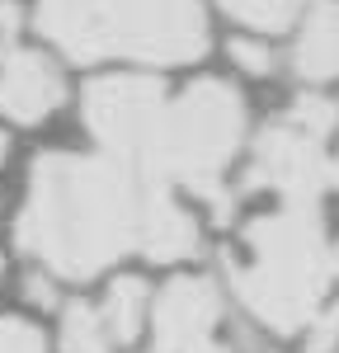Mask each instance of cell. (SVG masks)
<instances>
[{"label": "cell", "mask_w": 339, "mask_h": 353, "mask_svg": "<svg viewBox=\"0 0 339 353\" xmlns=\"http://www.w3.org/2000/svg\"><path fill=\"white\" fill-rule=\"evenodd\" d=\"M245 184H250V189L278 193L282 203L316 208L320 193L330 189V151H325V137L297 128L292 118L264 128L259 141H254Z\"/></svg>", "instance_id": "6"}, {"label": "cell", "mask_w": 339, "mask_h": 353, "mask_svg": "<svg viewBox=\"0 0 339 353\" xmlns=\"http://www.w3.org/2000/svg\"><path fill=\"white\" fill-rule=\"evenodd\" d=\"M335 339H339V288L325 297V306L316 311V321L307 325V349L325 353V349H335Z\"/></svg>", "instance_id": "15"}, {"label": "cell", "mask_w": 339, "mask_h": 353, "mask_svg": "<svg viewBox=\"0 0 339 353\" xmlns=\"http://www.w3.org/2000/svg\"><path fill=\"white\" fill-rule=\"evenodd\" d=\"M198 250V226L194 217L174 203V193L161 189L151 198V212H146V236H141V254L156 259V264H174V259H189Z\"/></svg>", "instance_id": "9"}, {"label": "cell", "mask_w": 339, "mask_h": 353, "mask_svg": "<svg viewBox=\"0 0 339 353\" xmlns=\"http://www.w3.org/2000/svg\"><path fill=\"white\" fill-rule=\"evenodd\" d=\"M307 5L311 0H222V10L231 14V19L259 28V33H278V28H287Z\"/></svg>", "instance_id": "13"}, {"label": "cell", "mask_w": 339, "mask_h": 353, "mask_svg": "<svg viewBox=\"0 0 339 353\" xmlns=\"http://www.w3.org/2000/svg\"><path fill=\"white\" fill-rule=\"evenodd\" d=\"M161 113H165V90L146 76H113L85 90V123L94 141L104 146V156H118L137 170L146 165Z\"/></svg>", "instance_id": "5"}, {"label": "cell", "mask_w": 339, "mask_h": 353, "mask_svg": "<svg viewBox=\"0 0 339 353\" xmlns=\"http://www.w3.org/2000/svg\"><path fill=\"white\" fill-rule=\"evenodd\" d=\"M292 71L302 81H335L339 76V0L316 5V14L307 19L302 38H297Z\"/></svg>", "instance_id": "10"}, {"label": "cell", "mask_w": 339, "mask_h": 353, "mask_svg": "<svg viewBox=\"0 0 339 353\" xmlns=\"http://www.w3.org/2000/svg\"><path fill=\"white\" fill-rule=\"evenodd\" d=\"M236 297L274 334H302L325 297L339 288L320 208L282 203L278 212L245 226L240 250L226 254Z\"/></svg>", "instance_id": "2"}, {"label": "cell", "mask_w": 339, "mask_h": 353, "mask_svg": "<svg viewBox=\"0 0 339 353\" xmlns=\"http://www.w3.org/2000/svg\"><path fill=\"white\" fill-rule=\"evenodd\" d=\"M330 264H335V278H339V241L330 245Z\"/></svg>", "instance_id": "21"}, {"label": "cell", "mask_w": 339, "mask_h": 353, "mask_svg": "<svg viewBox=\"0 0 339 353\" xmlns=\"http://www.w3.org/2000/svg\"><path fill=\"white\" fill-rule=\"evenodd\" d=\"M330 184H339V151L330 156Z\"/></svg>", "instance_id": "20"}, {"label": "cell", "mask_w": 339, "mask_h": 353, "mask_svg": "<svg viewBox=\"0 0 339 353\" xmlns=\"http://www.w3.org/2000/svg\"><path fill=\"white\" fill-rule=\"evenodd\" d=\"M287 118H292L297 128L316 132V137H330V128L339 123V109H335V99H325V94H302Z\"/></svg>", "instance_id": "14"}, {"label": "cell", "mask_w": 339, "mask_h": 353, "mask_svg": "<svg viewBox=\"0 0 339 353\" xmlns=\"http://www.w3.org/2000/svg\"><path fill=\"white\" fill-rule=\"evenodd\" d=\"M0 353H43V334L28 321H0Z\"/></svg>", "instance_id": "16"}, {"label": "cell", "mask_w": 339, "mask_h": 353, "mask_svg": "<svg viewBox=\"0 0 339 353\" xmlns=\"http://www.w3.org/2000/svg\"><path fill=\"white\" fill-rule=\"evenodd\" d=\"M146 316L156 321L161 353H231V344L217 339L222 297L207 278H174Z\"/></svg>", "instance_id": "7"}, {"label": "cell", "mask_w": 339, "mask_h": 353, "mask_svg": "<svg viewBox=\"0 0 339 353\" xmlns=\"http://www.w3.org/2000/svg\"><path fill=\"white\" fill-rule=\"evenodd\" d=\"M0 156H5V137H0Z\"/></svg>", "instance_id": "22"}, {"label": "cell", "mask_w": 339, "mask_h": 353, "mask_svg": "<svg viewBox=\"0 0 339 353\" xmlns=\"http://www.w3.org/2000/svg\"><path fill=\"white\" fill-rule=\"evenodd\" d=\"M113 339L104 321H99V306H66V316H61V353H109Z\"/></svg>", "instance_id": "12"}, {"label": "cell", "mask_w": 339, "mask_h": 353, "mask_svg": "<svg viewBox=\"0 0 339 353\" xmlns=\"http://www.w3.org/2000/svg\"><path fill=\"white\" fill-rule=\"evenodd\" d=\"M231 61H236L240 71H250V76H269V71H274V52H269L264 43H250V38L231 43Z\"/></svg>", "instance_id": "17"}, {"label": "cell", "mask_w": 339, "mask_h": 353, "mask_svg": "<svg viewBox=\"0 0 339 353\" xmlns=\"http://www.w3.org/2000/svg\"><path fill=\"white\" fill-rule=\"evenodd\" d=\"M245 132V104L226 81H198L179 99H165L156 141L146 151L141 174L161 179V184H184L198 198L212 203L217 221L236 212L231 193L222 189L226 161L236 156Z\"/></svg>", "instance_id": "4"}, {"label": "cell", "mask_w": 339, "mask_h": 353, "mask_svg": "<svg viewBox=\"0 0 339 353\" xmlns=\"http://www.w3.org/2000/svg\"><path fill=\"white\" fill-rule=\"evenodd\" d=\"M28 297H33V301H52V288H48V283H38V278H33V283H28Z\"/></svg>", "instance_id": "19"}, {"label": "cell", "mask_w": 339, "mask_h": 353, "mask_svg": "<svg viewBox=\"0 0 339 353\" xmlns=\"http://www.w3.org/2000/svg\"><path fill=\"white\" fill-rule=\"evenodd\" d=\"M66 99L61 71L43 52L28 48H10L0 57V113L14 123H43L52 118Z\"/></svg>", "instance_id": "8"}, {"label": "cell", "mask_w": 339, "mask_h": 353, "mask_svg": "<svg viewBox=\"0 0 339 353\" xmlns=\"http://www.w3.org/2000/svg\"><path fill=\"white\" fill-rule=\"evenodd\" d=\"M146 311H151L146 283L141 278H118L109 288V297H104V306H99V321H104L113 344H132L146 325Z\"/></svg>", "instance_id": "11"}, {"label": "cell", "mask_w": 339, "mask_h": 353, "mask_svg": "<svg viewBox=\"0 0 339 353\" xmlns=\"http://www.w3.org/2000/svg\"><path fill=\"white\" fill-rule=\"evenodd\" d=\"M170 184L118 156H38L19 212V250L56 278H90L141 250L151 198Z\"/></svg>", "instance_id": "1"}, {"label": "cell", "mask_w": 339, "mask_h": 353, "mask_svg": "<svg viewBox=\"0 0 339 353\" xmlns=\"http://www.w3.org/2000/svg\"><path fill=\"white\" fill-rule=\"evenodd\" d=\"M14 33H19V10L14 5H0V57L14 48Z\"/></svg>", "instance_id": "18"}, {"label": "cell", "mask_w": 339, "mask_h": 353, "mask_svg": "<svg viewBox=\"0 0 339 353\" xmlns=\"http://www.w3.org/2000/svg\"><path fill=\"white\" fill-rule=\"evenodd\" d=\"M38 28L71 61H156L179 66L207 52L198 0H38Z\"/></svg>", "instance_id": "3"}]
</instances>
